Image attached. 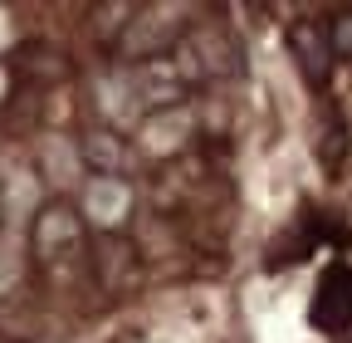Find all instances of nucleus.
Wrapping results in <instances>:
<instances>
[{
  "mask_svg": "<svg viewBox=\"0 0 352 343\" xmlns=\"http://www.w3.org/2000/svg\"><path fill=\"white\" fill-rule=\"evenodd\" d=\"M314 324H323L328 333H352V270L347 265L328 270V280L314 299Z\"/></svg>",
  "mask_w": 352,
  "mask_h": 343,
  "instance_id": "nucleus-2",
  "label": "nucleus"
},
{
  "mask_svg": "<svg viewBox=\"0 0 352 343\" xmlns=\"http://www.w3.org/2000/svg\"><path fill=\"white\" fill-rule=\"evenodd\" d=\"M127 201H132V191L122 187V177H94L88 191H83V211L98 226H118L127 216Z\"/></svg>",
  "mask_w": 352,
  "mask_h": 343,
  "instance_id": "nucleus-3",
  "label": "nucleus"
},
{
  "mask_svg": "<svg viewBox=\"0 0 352 343\" xmlns=\"http://www.w3.org/2000/svg\"><path fill=\"white\" fill-rule=\"evenodd\" d=\"M83 152H88V162H98V167H103L98 177H113V167L122 162V152H118V143H113L108 133H94V138L83 143Z\"/></svg>",
  "mask_w": 352,
  "mask_h": 343,
  "instance_id": "nucleus-5",
  "label": "nucleus"
},
{
  "mask_svg": "<svg viewBox=\"0 0 352 343\" xmlns=\"http://www.w3.org/2000/svg\"><path fill=\"white\" fill-rule=\"evenodd\" d=\"M34 255L39 260H64V255H74L78 250V240H83V226H78V216L69 206H44L39 216H34Z\"/></svg>",
  "mask_w": 352,
  "mask_h": 343,
  "instance_id": "nucleus-1",
  "label": "nucleus"
},
{
  "mask_svg": "<svg viewBox=\"0 0 352 343\" xmlns=\"http://www.w3.org/2000/svg\"><path fill=\"white\" fill-rule=\"evenodd\" d=\"M294 50L303 54V64H308V74H328V39L318 34V25H298L294 30Z\"/></svg>",
  "mask_w": 352,
  "mask_h": 343,
  "instance_id": "nucleus-4",
  "label": "nucleus"
}]
</instances>
